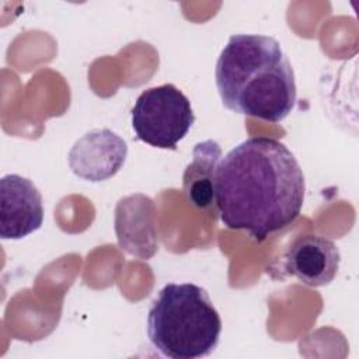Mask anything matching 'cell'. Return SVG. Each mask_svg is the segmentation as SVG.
Returning <instances> with one entry per match:
<instances>
[{"label": "cell", "instance_id": "cell-1", "mask_svg": "<svg viewBox=\"0 0 359 359\" xmlns=\"http://www.w3.org/2000/svg\"><path fill=\"white\" fill-rule=\"evenodd\" d=\"M304 191V174L282 142L248 137L222 158L215 205L226 227L262 243L299 216Z\"/></svg>", "mask_w": 359, "mask_h": 359}, {"label": "cell", "instance_id": "cell-2", "mask_svg": "<svg viewBox=\"0 0 359 359\" xmlns=\"http://www.w3.org/2000/svg\"><path fill=\"white\" fill-rule=\"evenodd\" d=\"M215 81L227 109L271 123L283 121L296 104L292 65L272 36L231 35L216 62Z\"/></svg>", "mask_w": 359, "mask_h": 359}, {"label": "cell", "instance_id": "cell-3", "mask_svg": "<svg viewBox=\"0 0 359 359\" xmlns=\"http://www.w3.org/2000/svg\"><path fill=\"white\" fill-rule=\"evenodd\" d=\"M222 320L208 292L195 283H168L147 314V337L172 359H199L217 346Z\"/></svg>", "mask_w": 359, "mask_h": 359}, {"label": "cell", "instance_id": "cell-4", "mask_svg": "<svg viewBox=\"0 0 359 359\" xmlns=\"http://www.w3.org/2000/svg\"><path fill=\"white\" fill-rule=\"evenodd\" d=\"M139 140L158 149L175 150L195 122L188 97L174 84L144 90L130 111Z\"/></svg>", "mask_w": 359, "mask_h": 359}, {"label": "cell", "instance_id": "cell-5", "mask_svg": "<svg viewBox=\"0 0 359 359\" xmlns=\"http://www.w3.org/2000/svg\"><path fill=\"white\" fill-rule=\"evenodd\" d=\"M126 142L111 129H93L74 142L69 151L73 174L90 182L112 178L125 164Z\"/></svg>", "mask_w": 359, "mask_h": 359}, {"label": "cell", "instance_id": "cell-6", "mask_svg": "<svg viewBox=\"0 0 359 359\" xmlns=\"http://www.w3.org/2000/svg\"><path fill=\"white\" fill-rule=\"evenodd\" d=\"M43 223L42 195L34 182L18 174L0 180V237L20 240Z\"/></svg>", "mask_w": 359, "mask_h": 359}, {"label": "cell", "instance_id": "cell-7", "mask_svg": "<svg viewBox=\"0 0 359 359\" xmlns=\"http://www.w3.org/2000/svg\"><path fill=\"white\" fill-rule=\"evenodd\" d=\"M339 250L334 241L317 234L296 237L282 255V269L311 287L330 285L339 268Z\"/></svg>", "mask_w": 359, "mask_h": 359}, {"label": "cell", "instance_id": "cell-8", "mask_svg": "<svg viewBox=\"0 0 359 359\" xmlns=\"http://www.w3.org/2000/svg\"><path fill=\"white\" fill-rule=\"evenodd\" d=\"M153 199L133 194L115 208V233L119 247L139 259H150L158 250L157 217Z\"/></svg>", "mask_w": 359, "mask_h": 359}, {"label": "cell", "instance_id": "cell-9", "mask_svg": "<svg viewBox=\"0 0 359 359\" xmlns=\"http://www.w3.org/2000/svg\"><path fill=\"white\" fill-rule=\"evenodd\" d=\"M220 161L222 149L215 140L199 142L194 147L192 161L182 175V188L187 201L195 208L206 210L215 205L216 174Z\"/></svg>", "mask_w": 359, "mask_h": 359}]
</instances>
